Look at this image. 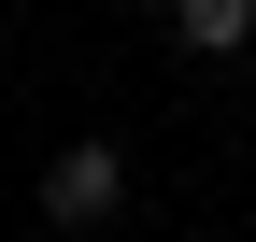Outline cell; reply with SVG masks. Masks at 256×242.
<instances>
[{
    "mask_svg": "<svg viewBox=\"0 0 256 242\" xmlns=\"http://www.w3.org/2000/svg\"><path fill=\"white\" fill-rule=\"evenodd\" d=\"M128 214V142H57L43 157V228H114Z\"/></svg>",
    "mask_w": 256,
    "mask_h": 242,
    "instance_id": "cell-1",
    "label": "cell"
},
{
    "mask_svg": "<svg viewBox=\"0 0 256 242\" xmlns=\"http://www.w3.org/2000/svg\"><path fill=\"white\" fill-rule=\"evenodd\" d=\"M171 43L185 57H242L256 43V0H171Z\"/></svg>",
    "mask_w": 256,
    "mask_h": 242,
    "instance_id": "cell-2",
    "label": "cell"
}]
</instances>
